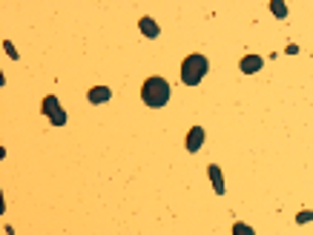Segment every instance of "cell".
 <instances>
[{
  "mask_svg": "<svg viewBox=\"0 0 313 235\" xmlns=\"http://www.w3.org/2000/svg\"><path fill=\"white\" fill-rule=\"evenodd\" d=\"M141 101L150 109H161V106H167V101H170V83L164 78H158V75H152V78L144 80L141 86Z\"/></svg>",
  "mask_w": 313,
  "mask_h": 235,
  "instance_id": "obj_1",
  "label": "cell"
},
{
  "mask_svg": "<svg viewBox=\"0 0 313 235\" xmlns=\"http://www.w3.org/2000/svg\"><path fill=\"white\" fill-rule=\"evenodd\" d=\"M207 72H210V61H207L204 55L193 52L181 61V83H184V86H198V83L204 80Z\"/></svg>",
  "mask_w": 313,
  "mask_h": 235,
  "instance_id": "obj_2",
  "label": "cell"
},
{
  "mask_svg": "<svg viewBox=\"0 0 313 235\" xmlns=\"http://www.w3.org/2000/svg\"><path fill=\"white\" fill-rule=\"evenodd\" d=\"M43 115L49 118L52 126H63V123H66V112H63V106L58 104V98H55V95L43 98Z\"/></svg>",
  "mask_w": 313,
  "mask_h": 235,
  "instance_id": "obj_3",
  "label": "cell"
},
{
  "mask_svg": "<svg viewBox=\"0 0 313 235\" xmlns=\"http://www.w3.org/2000/svg\"><path fill=\"white\" fill-rule=\"evenodd\" d=\"M261 66H264V58H261V55H244L242 61H239V69H242L244 75H256Z\"/></svg>",
  "mask_w": 313,
  "mask_h": 235,
  "instance_id": "obj_4",
  "label": "cell"
},
{
  "mask_svg": "<svg viewBox=\"0 0 313 235\" xmlns=\"http://www.w3.org/2000/svg\"><path fill=\"white\" fill-rule=\"evenodd\" d=\"M201 144H204V129H201V126H193V129L187 132L184 147H187V152H198V149H201Z\"/></svg>",
  "mask_w": 313,
  "mask_h": 235,
  "instance_id": "obj_5",
  "label": "cell"
},
{
  "mask_svg": "<svg viewBox=\"0 0 313 235\" xmlns=\"http://www.w3.org/2000/svg\"><path fill=\"white\" fill-rule=\"evenodd\" d=\"M138 29H141V35L150 37V40L161 35V29H158V23H155L152 18H141V20H138Z\"/></svg>",
  "mask_w": 313,
  "mask_h": 235,
  "instance_id": "obj_6",
  "label": "cell"
},
{
  "mask_svg": "<svg viewBox=\"0 0 313 235\" xmlns=\"http://www.w3.org/2000/svg\"><path fill=\"white\" fill-rule=\"evenodd\" d=\"M207 175H210V181H213V190L218 192V195H224V175H221V169H218V164L207 166Z\"/></svg>",
  "mask_w": 313,
  "mask_h": 235,
  "instance_id": "obj_7",
  "label": "cell"
},
{
  "mask_svg": "<svg viewBox=\"0 0 313 235\" xmlns=\"http://www.w3.org/2000/svg\"><path fill=\"white\" fill-rule=\"evenodd\" d=\"M86 98H90V104H107L109 98H112V92L107 86H92Z\"/></svg>",
  "mask_w": 313,
  "mask_h": 235,
  "instance_id": "obj_8",
  "label": "cell"
},
{
  "mask_svg": "<svg viewBox=\"0 0 313 235\" xmlns=\"http://www.w3.org/2000/svg\"><path fill=\"white\" fill-rule=\"evenodd\" d=\"M270 12H273L276 18H287V6L282 0H270Z\"/></svg>",
  "mask_w": 313,
  "mask_h": 235,
  "instance_id": "obj_9",
  "label": "cell"
},
{
  "mask_svg": "<svg viewBox=\"0 0 313 235\" xmlns=\"http://www.w3.org/2000/svg\"><path fill=\"white\" fill-rule=\"evenodd\" d=\"M233 235H256V229L242 224V221H236V224H233Z\"/></svg>",
  "mask_w": 313,
  "mask_h": 235,
  "instance_id": "obj_10",
  "label": "cell"
},
{
  "mask_svg": "<svg viewBox=\"0 0 313 235\" xmlns=\"http://www.w3.org/2000/svg\"><path fill=\"white\" fill-rule=\"evenodd\" d=\"M307 221H313V212L310 209H302V212L296 215V224H307Z\"/></svg>",
  "mask_w": 313,
  "mask_h": 235,
  "instance_id": "obj_11",
  "label": "cell"
},
{
  "mask_svg": "<svg viewBox=\"0 0 313 235\" xmlns=\"http://www.w3.org/2000/svg\"><path fill=\"white\" fill-rule=\"evenodd\" d=\"M3 49H6V55H9L12 61H18V49H15L12 43H3Z\"/></svg>",
  "mask_w": 313,
  "mask_h": 235,
  "instance_id": "obj_12",
  "label": "cell"
}]
</instances>
